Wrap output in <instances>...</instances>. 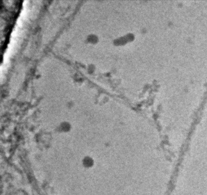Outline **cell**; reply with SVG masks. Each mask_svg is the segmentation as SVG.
I'll list each match as a JSON object with an SVG mask.
<instances>
[{"instance_id": "obj_1", "label": "cell", "mask_w": 207, "mask_h": 195, "mask_svg": "<svg viewBox=\"0 0 207 195\" xmlns=\"http://www.w3.org/2000/svg\"><path fill=\"white\" fill-rule=\"evenodd\" d=\"M94 160L90 156H85L82 160V166L86 169L93 168L94 166Z\"/></svg>"}]
</instances>
